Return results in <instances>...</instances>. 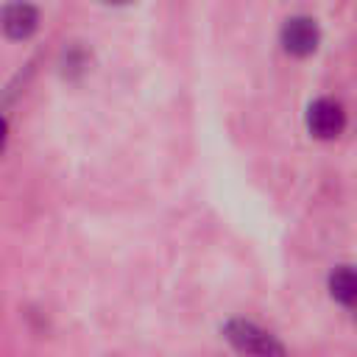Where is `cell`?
<instances>
[{"mask_svg":"<svg viewBox=\"0 0 357 357\" xmlns=\"http://www.w3.org/2000/svg\"><path fill=\"white\" fill-rule=\"evenodd\" d=\"M223 332H226V340L248 357H284V346L276 340V335L257 326L254 321L234 318L226 324Z\"/></svg>","mask_w":357,"mask_h":357,"instance_id":"obj_1","label":"cell"},{"mask_svg":"<svg viewBox=\"0 0 357 357\" xmlns=\"http://www.w3.org/2000/svg\"><path fill=\"white\" fill-rule=\"evenodd\" d=\"M343 123H346V114L340 109L337 100H329V98H318L310 112H307V126L315 137L321 139H332L343 131Z\"/></svg>","mask_w":357,"mask_h":357,"instance_id":"obj_2","label":"cell"},{"mask_svg":"<svg viewBox=\"0 0 357 357\" xmlns=\"http://www.w3.org/2000/svg\"><path fill=\"white\" fill-rule=\"evenodd\" d=\"M36 25H39V14L25 0H11L0 11V28L8 39H25L36 31Z\"/></svg>","mask_w":357,"mask_h":357,"instance_id":"obj_3","label":"cell"},{"mask_svg":"<svg viewBox=\"0 0 357 357\" xmlns=\"http://www.w3.org/2000/svg\"><path fill=\"white\" fill-rule=\"evenodd\" d=\"M282 45L293 56H307L318 45V28L310 17H293L282 28Z\"/></svg>","mask_w":357,"mask_h":357,"instance_id":"obj_4","label":"cell"},{"mask_svg":"<svg viewBox=\"0 0 357 357\" xmlns=\"http://www.w3.org/2000/svg\"><path fill=\"white\" fill-rule=\"evenodd\" d=\"M329 293L335 301H340L343 307H351L354 304V296H357V282H354V273L351 268H337L332 276H329Z\"/></svg>","mask_w":357,"mask_h":357,"instance_id":"obj_5","label":"cell"},{"mask_svg":"<svg viewBox=\"0 0 357 357\" xmlns=\"http://www.w3.org/2000/svg\"><path fill=\"white\" fill-rule=\"evenodd\" d=\"M6 145V120H0V151Z\"/></svg>","mask_w":357,"mask_h":357,"instance_id":"obj_6","label":"cell"},{"mask_svg":"<svg viewBox=\"0 0 357 357\" xmlns=\"http://www.w3.org/2000/svg\"><path fill=\"white\" fill-rule=\"evenodd\" d=\"M109 3H126V0H109Z\"/></svg>","mask_w":357,"mask_h":357,"instance_id":"obj_7","label":"cell"}]
</instances>
